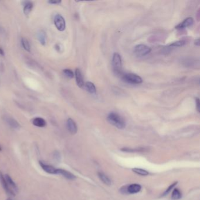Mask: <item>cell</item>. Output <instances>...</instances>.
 I'll return each mask as SVG.
<instances>
[{
    "label": "cell",
    "mask_w": 200,
    "mask_h": 200,
    "mask_svg": "<svg viewBox=\"0 0 200 200\" xmlns=\"http://www.w3.org/2000/svg\"><path fill=\"white\" fill-rule=\"evenodd\" d=\"M194 23V19L192 17H188L185 19L182 22H181L178 25H177L175 28L177 29H182L191 26Z\"/></svg>",
    "instance_id": "obj_7"
},
{
    "label": "cell",
    "mask_w": 200,
    "mask_h": 200,
    "mask_svg": "<svg viewBox=\"0 0 200 200\" xmlns=\"http://www.w3.org/2000/svg\"><path fill=\"white\" fill-rule=\"evenodd\" d=\"M55 174H60L68 180H74L76 179V176L73 174L67 171V170L60 169V168L56 169Z\"/></svg>",
    "instance_id": "obj_9"
},
{
    "label": "cell",
    "mask_w": 200,
    "mask_h": 200,
    "mask_svg": "<svg viewBox=\"0 0 200 200\" xmlns=\"http://www.w3.org/2000/svg\"><path fill=\"white\" fill-rule=\"evenodd\" d=\"M181 197H182V194L181 193V191L179 189L175 188L173 191L171 198L174 200H180Z\"/></svg>",
    "instance_id": "obj_22"
},
{
    "label": "cell",
    "mask_w": 200,
    "mask_h": 200,
    "mask_svg": "<svg viewBox=\"0 0 200 200\" xmlns=\"http://www.w3.org/2000/svg\"><path fill=\"white\" fill-rule=\"evenodd\" d=\"M134 173L138 174V175H143V176H146L147 175H148V172L143 169L141 168H134L132 169Z\"/></svg>",
    "instance_id": "obj_23"
},
{
    "label": "cell",
    "mask_w": 200,
    "mask_h": 200,
    "mask_svg": "<svg viewBox=\"0 0 200 200\" xmlns=\"http://www.w3.org/2000/svg\"><path fill=\"white\" fill-rule=\"evenodd\" d=\"M98 177L100 179V180L107 186H110L112 184V180L110 179V178L107 176L105 174L102 172H99L98 173Z\"/></svg>",
    "instance_id": "obj_13"
},
{
    "label": "cell",
    "mask_w": 200,
    "mask_h": 200,
    "mask_svg": "<svg viewBox=\"0 0 200 200\" xmlns=\"http://www.w3.org/2000/svg\"><path fill=\"white\" fill-rule=\"evenodd\" d=\"M37 37H38V39L40 41V44L42 45H45L46 44V40H47V35H46L45 32L43 30H40L38 33Z\"/></svg>",
    "instance_id": "obj_16"
},
{
    "label": "cell",
    "mask_w": 200,
    "mask_h": 200,
    "mask_svg": "<svg viewBox=\"0 0 200 200\" xmlns=\"http://www.w3.org/2000/svg\"><path fill=\"white\" fill-rule=\"evenodd\" d=\"M141 190V187L140 184H132L126 186L127 193L136 194L140 192Z\"/></svg>",
    "instance_id": "obj_11"
},
{
    "label": "cell",
    "mask_w": 200,
    "mask_h": 200,
    "mask_svg": "<svg viewBox=\"0 0 200 200\" xmlns=\"http://www.w3.org/2000/svg\"><path fill=\"white\" fill-rule=\"evenodd\" d=\"M63 73L67 76V78H69V79L74 78V76H75L72 71L71 70V69H64L63 71Z\"/></svg>",
    "instance_id": "obj_24"
},
{
    "label": "cell",
    "mask_w": 200,
    "mask_h": 200,
    "mask_svg": "<svg viewBox=\"0 0 200 200\" xmlns=\"http://www.w3.org/2000/svg\"><path fill=\"white\" fill-rule=\"evenodd\" d=\"M151 52V48L144 44H139L134 47V53L139 57H143L147 55Z\"/></svg>",
    "instance_id": "obj_3"
},
{
    "label": "cell",
    "mask_w": 200,
    "mask_h": 200,
    "mask_svg": "<svg viewBox=\"0 0 200 200\" xmlns=\"http://www.w3.org/2000/svg\"><path fill=\"white\" fill-rule=\"evenodd\" d=\"M195 45H197V46H198V47L200 45V40H199V39L195 40Z\"/></svg>",
    "instance_id": "obj_30"
},
{
    "label": "cell",
    "mask_w": 200,
    "mask_h": 200,
    "mask_svg": "<svg viewBox=\"0 0 200 200\" xmlns=\"http://www.w3.org/2000/svg\"><path fill=\"white\" fill-rule=\"evenodd\" d=\"M177 183H178V182H174L173 184H172L171 185H170L169 186V187L167 188V190L164 191V193L162 194L161 196L162 197H164V196H166V195H167L172 190V189L174 187H175L177 184Z\"/></svg>",
    "instance_id": "obj_25"
},
{
    "label": "cell",
    "mask_w": 200,
    "mask_h": 200,
    "mask_svg": "<svg viewBox=\"0 0 200 200\" xmlns=\"http://www.w3.org/2000/svg\"><path fill=\"white\" fill-rule=\"evenodd\" d=\"M0 55H2V56H4V55H5L3 49L2 48H1V47H0Z\"/></svg>",
    "instance_id": "obj_29"
},
{
    "label": "cell",
    "mask_w": 200,
    "mask_h": 200,
    "mask_svg": "<svg viewBox=\"0 0 200 200\" xmlns=\"http://www.w3.org/2000/svg\"><path fill=\"white\" fill-rule=\"evenodd\" d=\"M40 167L41 168L48 173L49 174H55V172H56V168H54L53 166L48 165V164H46L45 163H44L42 161H40Z\"/></svg>",
    "instance_id": "obj_12"
},
{
    "label": "cell",
    "mask_w": 200,
    "mask_h": 200,
    "mask_svg": "<svg viewBox=\"0 0 200 200\" xmlns=\"http://www.w3.org/2000/svg\"><path fill=\"white\" fill-rule=\"evenodd\" d=\"M33 8V4L31 2L27 1L25 2V5L24 7V13L26 15H28L31 11H32V9Z\"/></svg>",
    "instance_id": "obj_20"
},
{
    "label": "cell",
    "mask_w": 200,
    "mask_h": 200,
    "mask_svg": "<svg viewBox=\"0 0 200 200\" xmlns=\"http://www.w3.org/2000/svg\"><path fill=\"white\" fill-rule=\"evenodd\" d=\"M121 151L128 153H134V152H143L147 151L146 148H127L124 147L121 149Z\"/></svg>",
    "instance_id": "obj_17"
},
{
    "label": "cell",
    "mask_w": 200,
    "mask_h": 200,
    "mask_svg": "<svg viewBox=\"0 0 200 200\" xmlns=\"http://www.w3.org/2000/svg\"><path fill=\"white\" fill-rule=\"evenodd\" d=\"M2 150V148H1V147H0V151H1Z\"/></svg>",
    "instance_id": "obj_31"
},
{
    "label": "cell",
    "mask_w": 200,
    "mask_h": 200,
    "mask_svg": "<svg viewBox=\"0 0 200 200\" xmlns=\"http://www.w3.org/2000/svg\"><path fill=\"white\" fill-rule=\"evenodd\" d=\"M185 43L186 42L184 40H179V41H177V42H174L173 44H171L170 45V46L175 47H182V46L184 45Z\"/></svg>",
    "instance_id": "obj_26"
},
{
    "label": "cell",
    "mask_w": 200,
    "mask_h": 200,
    "mask_svg": "<svg viewBox=\"0 0 200 200\" xmlns=\"http://www.w3.org/2000/svg\"><path fill=\"white\" fill-rule=\"evenodd\" d=\"M0 181L2 185V186L4 187L5 191L7 192V193L11 195H15V193L13 191V190H12L11 189V188L9 187V186L8 185V183L6 180V179L4 177V175H3V174L2 173V172L0 171Z\"/></svg>",
    "instance_id": "obj_6"
},
{
    "label": "cell",
    "mask_w": 200,
    "mask_h": 200,
    "mask_svg": "<svg viewBox=\"0 0 200 200\" xmlns=\"http://www.w3.org/2000/svg\"><path fill=\"white\" fill-rule=\"evenodd\" d=\"M112 66L114 71L117 74H121L122 72V61L120 55L114 53L112 58Z\"/></svg>",
    "instance_id": "obj_2"
},
{
    "label": "cell",
    "mask_w": 200,
    "mask_h": 200,
    "mask_svg": "<svg viewBox=\"0 0 200 200\" xmlns=\"http://www.w3.org/2000/svg\"><path fill=\"white\" fill-rule=\"evenodd\" d=\"M33 125L39 127H44L47 125V122L41 117H36L33 120Z\"/></svg>",
    "instance_id": "obj_14"
},
{
    "label": "cell",
    "mask_w": 200,
    "mask_h": 200,
    "mask_svg": "<svg viewBox=\"0 0 200 200\" xmlns=\"http://www.w3.org/2000/svg\"><path fill=\"white\" fill-rule=\"evenodd\" d=\"M123 79L129 83L131 84H140L143 80L141 78L133 74H127L123 76Z\"/></svg>",
    "instance_id": "obj_4"
},
{
    "label": "cell",
    "mask_w": 200,
    "mask_h": 200,
    "mask_svg": "<svg viewBox=\"0 0 200 200\" xmlns=\"http://www.w3.org/2000/svg\"><path fill=\"white\" fill-rule=\"evenodd\" d=\"M75 75L76 82L78 86L80 88H82L85 84H84V80H83L82 74V72L79 69L77 68L75 70Z\"/></svg>",
    "instance_id": "obj_10"
},
{
    "label": "cell",
    "mask_w": 200,
    "mask_h": 200,
    "mask_svg": "<svg viewBox=\"0 0 200 200\" xmlns=\"http://www.w3.org/2000/svg\"><path fill=\"white\" fill-rule=\"evenodd\" d=\"M48 2L51 4H59L61 2V1H49Z\"/></svg>",
    "instance_id": "obj_28"
},
{
    "label": "cell",
    "mask_w": 200,
    "mask_h": 200,
    "mask_svg": "<svg viewBox=\"0 0 200 200\" xmlns=\"http://www.w3.org/2000/svg\"><path fill=\"white\" fill-rule=\"evenodd\" d=\"M107 120L111 125L119 129H123L126 127L125 120L116 113L112 112L109 114L107 116Z\"/></svg>",
    "instance_id": "obj_1"
},
{
    "label": "cell",
    "mask_w": 200,
    "mask_h": 200,
    "mask_svg": "<svg viewBox=\"0 0 200 200\" xmlns=\"http://www.w3.org/2000/svg\"><path fill=\"white\" fill-rule=\"evenodd\" d=\"M6 121H7L8 125L10 126L12 128H13V129H19L20 127L19 123H18V121L17 120H15L13 118H12V117H6Z\"/></svg>",
    "instance_id": "obj_15"
},
{
    "label": "cell",
    "mask_w": 200,
    "mask_h": 200,
    "mask_svg": "<svg viewBox=\"0 0 200 200\" xmlns=\"http://www.w3.org/2000/svg\"><path fill=\"white\" fill-rule=\"evenodd\" d=\"M195 103H196V106H197V109L198 112H200V100L198 98H196L195 99Z\"/></svg>",
    "instance_id": "obj_27"
},
{
    "label": "cell",
    "mask_w": 200,
    "mask_h": 200,
    "mask_svg": "<svg viewBox=\"0 0 200 200\" xmlns=\"http://www.w3.org/2000/svg\"><path fill=\"white\" fill-rule=\"evenodd\" d=\"M5 179H6V180L7 181V183H8V185L9 186V187H11L13 188V190L16 191H17V186L16 185V184L15 183V182L13 181V180L12 179V178L8 175V174H6L5 176H4Z\"/></svg>",
    "instance_id": "obj_18"
},
{
    "label": "cell",
    "mask_w": 200,
    "mask_h": 200,
    "mask_svg": "<svg viewBox=\"0 0 200 200\" xmlns=\"http://www.w3.org/2000/svg\"><path fill=\"white\" fill-rule=\"evenodd\" d=\"M67 128L71 133L75 134L77 133L78 127L72 119L69 118L67 120Z\"/></svg>",
    "instance_id": "obj_8"
},
{
    "label": "cell",
    "mask_w": 200,
    "mask_h": 200,
    "mask_svg": "<svg viewBox=\"0 0 200 200\" xmlns=\"http://www.w3.org/2000/svg\"><path fill=\"white\" fill-rule=\"evenodd\" d=\"M7 200H11V199H7Z\"/></svg>",
    "instance_id": "obj_32"
},
{
    "label": "cell",
    "mask_w": 200,
    "mask_h": 200,
    "mask_svg": "<svg viewBox=\"0 0 200 200\" xmlns=\"http://www.w3.org/2000/svg\"><path fill=\"white\" fill-rule=\"evenodd\" d=\"M21 44L23 48L26 50L28 52H31V45L29 42V41L27 40L25 38H22L21 39Z\"/></svg>",
    "instance_id": "obj_21"
},
{
    "label": "cell",
    "mask_w": 200,
    "mask_h": 200,
    "mask_svg": "<svg viewBox=\"0 0 200 200\" xmlns=\"http://www.w3.org/2000/svg\"><path fill=\"white\" fill-rule=\"evenodd\" d=\"M54 24L57 29L63 31L66 28V22L64 18L60 14H57L54 18Z\"/></svg>",
    "instance_id": "obj_5"
},
{
    "label": "cell",
    "mask_w": 200,
    "mask_h": 200,
    "mask_svg": "<svg viewBox=\"0 0 200 200\" xmlns=\"http://www.w3.org/2000/svg\"><path fill=\"white\" fill-rule=\"evenodd\" d=\"M85 87L87 88V91H88L90 94H95L96 93V88L92 82H87L85 83Z\"/></svg>",
    "instance_id": "obj_19"
}]
</instances>
